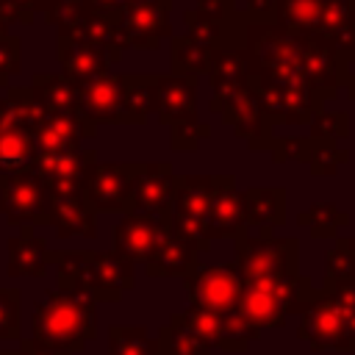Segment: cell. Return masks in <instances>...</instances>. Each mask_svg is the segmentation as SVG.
I'll return each instance as SVG.
<instances>
[{
	"mask_svg": "<svg viewBox=\"0 0 355 355\" xmlns=\"http://www.w3.org/2000/svg\"><path fill=\"white\" fill-rule=\"evenodd\" d=\"M31 89L47 114H78V83H72L67 75L36 72Z\"/></svg>",
	"mask_w": 355,
	"mask_h": 355,
	"instance_id": "obj_29",
	"label": "cell"
},
{
	"mask_svg": "<svg viewBox=\"0 0 355 355\" xmlns=\"http://www.w3.org/2000/svg\"><path fill=\"white\" fill-rule=\"evenodd\" d=\"M108 355H158V338L144 324L108 327Z\"/></svg>",
	"mask_w": 355,
	"mask_h": 355,
	"instance_id": "obj_35",
	"label": "cell"
},
{
	"mask_svg": "<svg viewBox=\"0 0 355 355\" xmlns=\"http://www.w3.org/2000/svg\"><path fill=\"white\" fill-rule=\"evenodd\" d=\"M158 75H128L125 80V125H144L155 111Z\"/></svg>",
	"mask_w": 355,
	"mask_h": 355,
	"instance_id": "obj_30",
	"label": "cell"
},
{
	"mask_svg": "<svg viewBox=\"0 0 355 355\" xmlns=\"http://www.w3.org/2000/svg\"><path fill=\"white\" fill-rule=\"evenodd\" d=\"M244 283L272 280L300 272V241L272 230H247L236 239V261Z\"/></svg>",
	"mask_w": 355,
	"mask_h": 355,
	"instance_id": "obj_5",
	"label": "cell"
},
{
	"mask_svg": "<svg viewBox=\"0 0 355 355\" xmlns=\"http://www.w3.org/2000/svg\"><path fill=\"white\" fill-rule=\"evenodd\" d=\"M158 355H211V344L169 316V322L158 327Z\"/></svg>",
	"mask_w": 355,
	"mask_h": 355,
	"instance_id": "obj_33",
	"label": "cell"
},
{
	"mask_svg": "<svg viewBox=\"0 0 355 355\" xmlns=\"http://www.w3.org/2000/svg\"><path fill=\"white\" fill-rule=\"evenodd\" d=\"M172 197H175V172L169 161L136 164L133 200L128 214H141V216H155L161 222H169Z\"/></svg>",
	"mask_w": 355,
	"mask_h": 355,
	"instance_id": "obj_16",
	"label": "cell"
},
{
	"mask_svg": "<svg viewBox=\"0 0 355 355\" xmlns=\"http://www.w3.org/2000/svg\"><path fill=\"white\" fill-rule=\"evenodd\" d=\"M94 164V150H80L72 155H39L33 172L44 180L50 194H86V180Z\"/></svg>",
	"mask_w": 355,
	"mask_h": 355,
	"instance_id": "obj_17",
	"label": "cell"
},
{
	"mask_svg": "<svg viewBox=\"0 0 355 355\" xmlns=\"http://www.w3.org/2000/svg\"><path fill=\"white\" fill-rule=\"evenodd\" d=\"M197 263H200V250L166 225L150 261L144 263V272L150 277H186Z\"/></svg>",
	"mask_w": 355,
	"mask_h": 355,
	"instance_id": "obj_22",
	"label": "cell"
},
{
	"mask_svg": "<svg viewBox=\"0 0 355 355\" xmlns=\"http://www.w3.org/2000/svg\"><path fill=\"white\" fill-rule=\"evenodd\" d=\"M308 139H311V161H308V166H311L313 175H336V169L349 161V153L344 147H338V141L313 139V136H308Z\"/></svg>",
	"mask_w": 355,
	"mask_h": 355,
	"instance_id": "obj_39",
	"label": "cell"
},
{
	"mask_svg": "<svg viewBox=\"0 0 355 355\" xmlns=\"http://www.w3.org/2000/svg\"><path fill=\"white\" fill-rule=\"evenodd\" d=\"M55 55H58V64H61V75H67L72 83L94 80V78L111 72L108 67L114 64L108 50H103L97 44H89V42H78V39H58Z\"/></svg>",
	"mask_w": 355,
	"mask_h": 355,
	"instance_id": "obj_23",
	"label": "cell"
},
{
	"mask_svg": "<svg viewBox=\"0 0 355 355\" xmlns=\"http://www.w3.org/2000/svg\"><path fill=\"white\" fill-rule=\"evenodd\" d=\"M3 3H8L11 8H17L22 14V19H25V25H31L33 17L36 14H47L55 0H3Z\"/></svg>",
	"mask_w": 355,
	"mask_h": 355,
	"instance_id": "obj_46",
	"label": "cell"
},
{
	"mask_svg": "<svg viewBox=\"0 0 355 355\" xmlns=\"http://www.w3.org/2000/svg\"><path fill=\"white\" fill-rule=\"evenodd\" d=\"M211 111H216L222 116V122L230 125L233 133L247 141L250 150H269L272 147V141H275L272 130L275 128L263 116L247 80L227 86V89H211Z\"/></svg>",
	"mask_w": 355,
	"mask_h": 355,
	"instance_id": "obj_7",
	"label": "cell"
},
{
	"mask_svg": "<svg viewBox=\"0 0 355 355\" xmlns=\"http://www.w3.org/2000/svg\"><path fill=\"white\" fill-rule=\"evenodd\" d=\"M39 161L33 130L22 125H0V186L22 172H31Z\"/></svg>",
	"mask_w": 355,
	"mask_h": 355,
	"instance_id": "obj_27",
	"label": "cell"
},
{
	"mask_svg": "<svg viewBox=\"0 0 355 355\" xmlns=\"http://www.w3.org/2000/svg\"><path fill=\"white\" fill-rule=\"evenodd\" d=\"M183 288L189 305L214 313H233L239 308L244 277L236 263H197L183 277Z\"/></svg>",
	"mask_w": 355,
	"mask_h": 355,
	"instance_id": "obj_8",
	"label": "cell"
},
{
	"mask_svg": "<svg viewBox=\"0 0 355 355\" xmlns=\"http://www.w3.org/2000/svg\"><path fill=\"white\" fill-rule=\"evenodd\" d=\"M31 338L67 355L83 352L97 338V300L50 288L31 311Z\"/></svg>",
	"mask_w": 355,
	"mask_h": 355,
	"instance_id": "obj_2",
	"label": "cell"
},
{
	"mask_svg": "<svg viewBox=\"0 0 355 355\" xmlns=\"http://www.w3.org/2000/svg\"><path fill=\"white\" fill-rule=\"evenodd\" d=\"M172 0H139L125 3L119 11V31L125 39V47L136 50H155L164 39H172V22H169Z\"/></svg>",
	"mask_w": 355,
	"mask_h": 355,
	"instance_id": "obj_13",
	"label": "cell"
},
{
	"mask_svg": "<svg viewBox=\"0 0 355 355\" xmlns=\"http://www.w3.org/2000/svg\"><path fill=\"white\" fill-rule=\"evenodd\" d=\"M327 297L336 305L338 322H341V344L338 352H355V283L341 286H322Z\"/></svg>",
	"mask_w": 355,
	"mask_h": 355,
	"instance_id": "obj_37",
	"label": "cell"
},
{
	"mask_svg": "<svg viewBox=\"0 0 355 355\" xmlns=\"http://www.w3.org/2000/svg\"><path fill=\"white\" fill-rule=\"evenodd\" d=\"M297 39H300V47H302V64H305L308 83H311L313 94L322 103L336 97V92L341 86H352L355 67H349L319 33H300Z\"/></svg>",
	"mask_w": 355,
	"mask_h": 355,
	"instance_id": "obj_12",
	"label": "cell"
},
{
	"mask_svg": "<svg viewBox=\"0 0 355 355\" xmlns=\"http://www.w3.org/2000/svg\"><path fill=\"white\" fill-rule=\"evenodd\" d=\"M14 22L25 25L22 14H19L17 8H11L8 3H3V0H0V39H8V36H11V25H14Z\"/></svg>",
	"mask_w": 355,
	"mask_h": 355,
	"instance_id": "obj_47",
	"label": "cell"
},
{
	"mask_svg": "<svg viewBox=\"0 0 355 355\" xmlns=\"http://www.w3.org/2000/svg\"><path fill=\"white\" fill-rule=\"evenodd\" d=\"M183 22L189 36L208 50L241 44L244 14L236 11L233 0H197V6L183 14Z\"/></svg>",
	"mask_w": 355,
	"mask_h": 355,
	"instance_id": "obj_10",
	"label": "cell"
},
{
	"mask_svg": "<svg viewBox=\"0 0 355 355\" xmlns=\"http://www.w3.org/2000/svg\"><path fill=\"white\" fill-rule=\"evenodd\" d=\"M208 80L211 89H227L244 80L247 75V55L244 47H216L211 50V61H208Z\"/></svg>",
	"mask_w": 355,
	"mask_h": 355,
	"instance_id": "obj_32",
	"label": "cell"
},
{
	"mask_svg": "<svg viewBox=\"0 0 355 355\" xmlns=\"http://www.w3.org/2000/svg\"><path fill=\"white\" fill-rule=\"evenodd\" d=\"M211 136V125L208 122H194V125H186V128H172L169 133V144L172 150H183V153H191L197 150V144L202 139Z\"/></svg>",
	"mask_w": 355,
	"mask_h": 355,
	"instance_id": "obj_44",
	"label": "cell"
},
{
	"mask_svg": "<svg viewBox=\"0 0 355 355\" xmlns=\"http://www.w3.org/2000/svg\"><path fill=\"white\" fill-rule=\"evenodd\" d=\"M55 288L89 294L97 302H116L136 286V266L122 261L114 250H55Z\"/></svg>",
	"mask_w": 355,
	"mask_h": 355,
	"instance_id": "obj_3",
	"label": "cell"
},
{
	"mask_svg": "<svg viewBox=\"0 0 355 355\" xmlns=\"http://www.w3.org/2000/svg\"><path fill=\"white\" fill-rule=\"evenodd\" d=\"M0 355H17V352H8V349H0Z\"/></svg>",
	"mask_w": 355,
	"mask_h": 355,
	"instance_id": "obj_52",
	"label": "cell"
},
{
	"mask_svg": "<svg viewBox=\"0 0 355 355\" xmlns=\"http://www.w3.org/2000/svg\"><path fill=\"white\" fill-rule=\"evenodd\" d=\"M17 355H67V352L50 349V347L39 344V341H33V338L28 336V338H19V349H17Z\"/></svg>",
	"mask_w": 355,
	"mask_h": 355,
	"instance_id": "obj_48",
	"label": "cell"
},
{
	"mask_svg": "<svg viewBox=\"0 0 355 355\" xmlns=\"http://www.w3.org/2000/svg\"><path fill=\"white\" fill-rule=\"evenodd\" d=\"M241 47L247 55L244 80L269 125H311L324 103L308 83L300 39L275 22L244 19Z\"/></svg>",
	"mask_w": 355,
	"mask_h": 355,
	"instance_id": "obj_1",
	"label": "cell"
},
{
	"mask_svg": "<svg viewBox=\"0 0 355 355\" xmlns=\"http://www.w3.org/2000/svg\"><path fill=\"white\" fill-rule=\"evenodd\" d=\"M297 225L308 227L316 239H338V230L349 225V214L341 211L336 202H316L297 214Z\"/></svg>",
	"mask_w": 355,
	"mask_h": 355,
	"instance_id": "obj_34",
	"label": "cell"
},
{
	"mask_svg": "<svg viewBox=\"0 0 355 355\" xmlns=\"http://www.w3.org/2000/svg\"><path fill=\"white\" fill-rule=\"evenodd\" d=\"M341 241H344V244H347V247L355 252V236H341Z\"/></svg>",
	"mask_w": 355,
	"mask_h": 355,
	"instance_id": "obj_50",
	"label": "cell"
},
{
	"mask_svg": "<svg viewBox=\"0 0 355 355\" xmlns=\"http://www.w3.org/2000/svg\"><path fill=\"white\" fill-rule=\"evenodd\" d=\"M47 266H53V250H47V241L33 236L31 227L8 239V277H44Z\"/></svg>",
	"mask_w": 355,
	"mask_h": 355,
	"instance_id": "obj_26",
	"label": "cell"
},
{
	"mask_svg": "<svg viewBox=\"0 0 355 355\" xmlns=\"http://www.w3.org/2000/svg\"><path fill=\"white\" fill-rule=\"evenodd\" d=\"M341 283H355V252L338 236L324 258V286H341Z\"/></svg>",
	"mask_w": 355,
	"mask_h": 355,
	"instance_id": "obj_38",
	"label": "cell"
},
{
	"mask_svg": "<svg viewBox=\"0 0 355 355\" xmlns=\"http://www.w3.org/2000/svg\"><path fill=\"white\" fill-rule=\"evenodd\" d=\"M19 288H0V341H19Z\"/></svg>",
	"mask_w": 355,
	"mask_h": 355,
	"instance_id": "obj_40",
	"label": "cell"
},
{
	"mask_svg": "<svg viewBox=\"0 0 355 355\" xmlns=\"http://www.w3.org/2000/svg\"><path fill=\"white\" fill-rule=\"evenodd\" d=\"M277 3H280V0H247L244 19H247V22H275Z\"/></svg>",
	"mask_w": 355,
	"mask_h": 355,
	"instance_id": "obj_45",
	"label": "cell"
},
{
	"mask_svg": "<svg viewBox=\"0 0 355 355\" xmlns=\"http://www.w3.org/2000/svg\"><path fill=\"white\" fill-rule=\"evenodd\" d=\"M316 297L319 288H313L308 277H302L300 272L283 275L272 280L244 283L236 313L263 333L266 327H283L288 316H302Z\"/></svg>",
	"mask_w": 355,
	"mask_h": 355,
	"instance_id": "obj_4",
	"label": "cell"
},
{
	"mask_svg": "<svg viewBox=\"0 0 355 355\" xmlns=\"http://www.w3.org/2000/svg\"><path fill=\"white\" fill-rule=\"evenodd\" d=\"M50 225L61 239L97 236V214L89 208L86 194H50Z\"/></svg>",
	"mask_w": 355,
	"mask_h": 355,
	"instance_id": "obj_25",
	"label": "cell"
},
{
	"mask_svg": "<svg viewBox=\"0 0 355 355\" xmlns=\"http://www.w3.org/2000/svg\"><path fill=\"white\" fill-rule=\"evenodd\" d=\"M211 50L200 44L197 39L186 36H172V75H186V78H200L208 72Z\"/></svg>",
	"mask_w": 355,
	"mask_h": 355,
	"instance_id": "obj_36",
	"label": "cell"
},
{
	"mask_svg": "<svg viewBox=\"0 0 355 355\" xmlns=\"http://www.w3.org/2000/svg\"><path fill=\"white\" fill-rule=\"evenodd\" d=\"M244 219L247 230H275L286 222V189L280 186H252L244 191Z\"/></svg>",
	"mask_w": 355,
	"mask_h": 355,
	"instance_id": "obj_28",
	"label": "cell"
},
{
	"mask_svg": "<svg viewBox=\"0 0 355 355\" xmlns=\"http://www.w3.org/2000/svg\"><path fill=\"white\" fill-rule=\"evenodd\" d=\"M319 36L355 67V0H324Z\"/></svg>",
	"mask_w": 355,
	"mask_h": 355,
	"instance_id": "obj_24",
	"label": "cell"
},
{
	"mask_svg": "<svg viewBox=\"0 0 355 355\" xmlns=\"http://www.w3.org/2000/svg\"><path fill=\"white\" fill-rule=\"evenodd\" d=\"M166 222L141 214H125L114 227V252L128 263H147Z\"/></svg>",
	"mask_w": 355,
	"mask_h": 355,
	"instance_id": "obj_20",
	"label": "cell"
},
{
	"mask_svg": "<svg viewBox=\"0 0 355 355\" xmlns=\"http://www.w3.org/2000/svg\"><path fill=\"white\" fill-rule=\"evenodd\" d=\"M22 69V42L19 36L0 39V86H8V78Z\"/></svg>",
	"mask_w": 355,
	"mask_h": 355,
	"instance_id": "obj_43",
	"label": "cell"
},
{
	"mask_svg": "<svg viewBox=\"0 0 355 355\" xmlns=\"http://www.w3.org/2000/svg\"><path fill=\"white\" fill-rule=\"evenodd\" d=\"M349 97L355 100V80H352V86H349Z\"/></svg>",
	"mask_w": 355,
	"mask_h": 355,
	"instance_id": "obj_51",
	"label": "cell"
},
{
	"mask_svg": "<svg viewBox=\"0 0 355 355\" xmlns=\"http://www.w3.org/2000/svg\"><path fill=\"white\" fill-rule=\"evenodd\" d=\"M241 233H247V219H244V191L236 189V178L225 175L222 186L216 189L211 208H208V219H205V236L208 241L214 239H239Z\"/></svg>",
	"mask_w": 355,
	"mask_h": 355,
	"instance_id": "obj_21",
	"label": "cell"
},
{
	"mask_svg": "<svg viewBox=\"0 0 355 355\" xmlns=\"http://www.w3.org/2000/svg\"><path fill=\"white\" fill-rule=\"evenodd\" d=\"M136 164H103L97 161L86 180V202L94 214H128L133 200Z\"/></svg>",
	"mask_w": 355,
	"mask_h": 355,
	"instance_id": "obj_14",
	"label": "cell"
},
{
	"mask_svg": "<svg viewBox=\"0 0 355 355\" xmlns=\"http://www.w3.org/2000/svg\"><path fill=\"white\" fill-rule=\"evenodd\" d=\"M92 11H100V14H119L125 8L128 0H83Z\"/></svg>",
	"mask_w": 355,
	"mask_h": 355,
	"instance_id": "obj_49",
	"label": "cell"
},
{
	"mask_svg": "<svg viewBox=\"0 0 355 355\" xmlns=\"http://www.w3.org/2000/svg\"><path fill=\"white\" fill-rule=\"evenodd\" d=\"M125 80L128 75L105 72L78 83V114L89 125H125Z\"/></svg>",
	"mask_w": 355,
	"mask_h": 355,
	"instance_id": "obj_15",
	"label": "cell"
},
{
	"mask_svg": "<svg viewBox=\"0 0 355 355\" xmlns=\"http://www.w3.org/2000/svg\"><path fill=\"white\" fill-rule=\"evenodd\" d=\"M322 8H324V0H280L277 14H275V25L283 28L286 33H294V36L319 33Z\"/></svg>",
	"mask_w": 355,
	"mask_h": 355,
	"instance_id": "obj_31",
	"label": "cell"
},
{
	"mask_svg": "<svg viewBox=\"0 0 355 355\" xmlns=\"http://www.w3.org/2000/svg\"><path fill=\"white\" fill-rule=\"evenodd\" d=\"M0 216L17 227L50 225V189L33 169L8 178L0 186Z\"/></svg>",
	"mask_w": 355,
	"mask_h": 355,
	"instance_id": "obj_11",
	"label": "cell"
},
{
	"mask_svg": "<svg viewBox=\"0 0 355 355\" xmlns=\"http://www.w3.org/2000/svg\"><path fill=\"white\" fill-rule=\"evenodd\" d=\"M97 128L89 125L86 119H80V114H47L36 130V147L39 155H72L80 153V141L83 139H94Z\"/></svg>",
	"mask_w": 355,
	"mask_h": 355,
	"instance_id": "obj_19",
	"label": "cell"
},
{
	"mask_svg": "<svg viewBox=\"0 0 355 355\" xmlns=\"http://www.w3.org/2000/svg\"><path fill=\"white\" fill-rule=\"evenodd\" d=\"M155 116L169 130L200 122L197 119V78L172 75V72L169 75H158Z\"/></svg>",
	"mask_w": 355,
	"mask_h": 355,
	"instance_id": "obj_18",
	"label": "cell"
},
{
	"mask_svg": "<svg viewBox=\"0 0 355 355\" xmlns=\"http://www.w3.org/2000/svg\"><path fill=\"white\" fill-rule=\"evenodd\" d=\"M183 327H189L191 333H197L202 341L211 344V349H225V352H247L252 341H258L263 333L258 327H252L244 316L233 313H214V311H202L189 305L180 313H172Z\"/></svg>",
	"mask_w": 355,
	"mask_h": 355,
	"instance_id": "obj_9",
	"label": "cell"
},
{
	"mask_svg": "<svg viewBox=\"0 0 355 355\" xmlns=\"http://www.w3.org/2000/svg\"><path fill=\"white\" fill-rule=\"evenodd\" d=\"M222 180L225 175H175L172 214L166 225L183 239H189L200 252L211 250V241L205 236V219Z\"/></svg>",
	"mask_w": 355,
	"mask_h": 355,
	"instance_id": "obj_6",
	"label": "cell"
},
{
	"mask_svg": "<svg viewBox=\"0 0 355 355\" xmlns=\"http://www.w3.org/2000/svg\"><path fill=\"white\" fill-rule=\"evenodd\" d=\"M347 133H349V116L344 111H319L316 119L311 122V133L308 136L341 141Z\"/></svg>",
	"mask_w": 355,
	"mask_h": 355,
	"instance_id": "obj_42",
	"label": "cell"
},
{
	"mask_svg": "<svg viewBox=\"0 0 355 355\" xmlns=\"http://www.w3.org/2000/svg\"><path fill=\"white\" fill-rule=\"evenodd\" d=\"M128 3H139V0H128Z\"/></svg>",
	"mask_w": 355,
	"mask_h": 355,
	"instance_id": "obj_53",
	"label": "cell"
},
{
	"mask_svg": "<svg viewBox=\"0 0 355 355\" xmlns=\"http://www.w3.org/2000/svg\"><path fill=\"white\" fill-rule=\"evenodd\" d=\"M272 161L275 164H286V161H311V139L308 136H275L272 147Z\"/></svg>",
	"mask_w": 355,
	"mask_h": 355,
	"instance_id": "obj_41",
	"label": "cell"
}]
</instances>
